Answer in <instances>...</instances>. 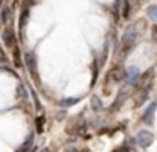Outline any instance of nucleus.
Returning a JSON list of instances; mask_svg holds the SVG:
<instances>
[{"instance_id":"f257e3e1","label":"nucleus","mask_w":157,"mask_h":152,"mask_svg":"<svg viewBox=\"0 0 157 152\" xmlns=\"http://www.w3.org/2000/svg\"><path fill=\"white\" fill-rule=\"evenodd\" d=\"M150 83H152V80H150L149 74L142 78V81H140V84H139V90H137V95H135V107H140V105H144L147 101L150 88H152Z\"/></svg>"},{"instance_id":"f03ea898","label":"nucleus","mask_w":157,"mask_h":152,"mask_svg":"<svg viewBox=\"0 0 157 152\" xmlns=\"http://www.w3.org/2000/svg\"><path fill=\"white\" fill-rule=\"evenodd\" d=\"M137 37H139V32H137L135 27H130V29L123 34V37H122V51L123 53H128V51L135 46Z\"/></svg>"},{"instance_id":"7ed1b4c3","label":"nucleus","mask_w":157,"mask_h":152,"mask_svg":"<svg viewBox=\"0 0 157 152\" xmlns=\"http://www.w3.org/2000/svg\"><path fill=\"white\" fill-rule=\"evenodd\" d=\"M152 142H154V135H152V132H149V130H140L139 134L135 135V144L142 149H147Z\"/></svg>"},{"instance_id":"20e7f679","label":"nucleus","mask_w":157,"mask_h":152,"mask_svg":"<svg viewBox=\"0 0 157 152\" xmlns=\"http://www.w3.org/2000/svg\"><path fill=\"white\" fill-rule=\"evenodd\" d=\"M2 41H4V44L7 47H14L15 46V32L12 29H4V32H2Z\"/></svg>"},{"instance_id":"39448f33","label":"nucleus","mask_w":157,"mask_h":152,"mask_svg":"<svg viewBox=\"0 0 157 152\" xmlns=\"http://www.w3.org/2000/svg\"><path fill=\"white\" fill-rule=\"evenodd\" d=\"M125 74H127V81H128L130 84H135L137 81H139V78H140V71H139L137 66H130Z\"/></svg>"},{"instance_id":"423d86ee","label":"nucleus","mask_w":157,"mask_h":152,"mask_svg":"<svg viewBox=\"0 0 157 152\" xmlns=\"http://www.w3.org/2000/svg\"><path fill=\"white\" fill-rule=\"evenodd\" d=\"M155 108H157V103H150L149 108L145 110V113H144V122L145 123H152L154 122V113H155Z\"/></svg>"},{"instance_id":"0eeeda50","label":"nucleus","mask_w":157,"mask_h":152,"mask_svg":"<svg viewBox=\"0 0 157 152\" xmlns=\"http://www.w3.org/2000/svg\"><path fill=\"white\" fill-rule=\"evenodd\" d=\"M25 64H27L29 73L36 78V57L32 56V54H25Z\"/></svg>"},{"instance_id":"6e6552de","label":"nucleus","mask_w":157,"mask_h":152,"mask_svg":"<svg viewBox=\"0 0 157 152\" xmlns=\"http://www.w3.org/2000/svg\"><path fill=\"white\" fill-rule=\"evenodd\" d=\"M9 19H10V10L7 9V7H2V22L4 24H7L9 22Z\"/></svg>"},{"instance_id":"1a4fd4ad","label":"nucleus","mask_w":157,"mask_h":152,"mask_svg":"<svg viewBox=\"0 0 157 152\" xmlns=\"http://www.w3.org/2000/svg\"><path fill=\"white\" fill-rule=\"evenodd\" d=\"M147 14H149V17L150 19H154L157 22V5H152V7H149V10H147Z\"/></svg>"},{"instance_id":"9d476101","label":"nucleus","mask_w":157,"mask_h":152,"mask_svg":"<svg viewBox=\"0 0 157 152\" xmlns=\"http://www.w3.org/2000/svg\"><path fill=\"white\" fill-rule=\"evenodd\" d=\"M91 107L95 108V111H100V110H101V101H100L96 96H93L91 98Z\"/></svg>"},{"instance_id":"9b49d317","label":"nucleus","mask_w":157,"mask_h":152,"mask_svg":"<svg viewBox=\"0 0 157 152\" xmlns=\"http://www.w3.org/2000/svg\"><path fill=\"white\" fill-rule=\"evenodd\" d=\"M76 101H78V98H73V100H63L61 105L63 107H71V105H75Z\"/></svg>"},{"instance_id":"f8f14e48","label":"nucleus","mask_w":157,"mask_h":152,"mask_svg":"<svg viewBox=\"0 0 157 152\" xmlns=\"http://www.w3.org/2000/svg\"><path fill=\"white\" fill-rule=\"evenodd\" d=\"M31 145H32V137H29V138H27V142H25V144H24V147H22V149H21V150H19V152H24L25 149H29V147H31Z\"/></svg>"},{"instance_id":"ddd939ff","label":"nucleus","mask_w":157,"mask_h":152,"mask_svg":"<svg viewBox=\"0 0 157 152\" xmlns=\"http://www.w3.org/2000/svg\"><path fill=\"white\" fill-rule=\"evenodd\" d=\"M42 123H44V118H37V132H42Z\"/></svg>"},{"instance_id":"4468645a","label":"nucleus","mask_w":157,"mask_h":152,"mask_svg":"<svg viewBox=\"0 0 157 152\" xmlns=\"http://www.w3.org/2000/svg\"><path fill=\"white\" fill-rule=\"evenodd\" d=\"M66 152H78V150H76V149H68Z\"/></svg>"},{"instance_id":"2eb2a0df","label":"nucleus","mask_w":157,"mask_h":152,"mask_svg":"<svg viewBox=\"0 0 157 152\" xmlns=\"http://www.w3.org/2000/svg\"><path fill=\"white\" fill-rule=\"evenodd\" d=\"M41 152H49V150H48V149H42V150H41Z\"/></svg>"}]
</instances>
